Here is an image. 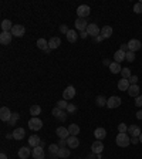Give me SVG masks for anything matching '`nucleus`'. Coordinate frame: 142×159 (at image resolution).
Here are the masks:
<instances>
[{
	"mask_svg": "<svg viewBox=\"0 0 142 159\" xmlns=\"http://www.w3.org/2000/svg\"><path fill=\"white\" fill-rule=\"evenodd\" d=\"M115 142H117V145L121 146V148H127V146L131 144V138H129L128 134H118Z\"/></svg>",
	"mask_w": 142,
	"mask_h": 159,
	"instance_id": "f257e3e1",
	"label": "nucleus"
},
{
	"mask_svg": "<svg viewBox=\"0 0 142 159\" xmlns=\"http://www.w3.org/2000/svg\"><path fill=\"white\" fill-rule=\"evenodd\" d=\"M28 128L33 129V131H40L43 128V121L37 117H33L30 121H28Z\"/></svg>",
	"mask_w": 142,
	"mask_h": 159,
	"instance_id": "f03ea898",
	"label": "nucleus"
},
{
	"mask_svg": "<svg viewBox=\"0 0 142 159\" xmlns=\"http://www.w3.org/2000/svg\"><path fill=\"white\" fill-rule=\"evenodd\" d=\"M121 104H122V99L119 98V97H117V95H112V97H109V98L107 99V107H108L109 109L118 108Z\"/></svg>",
	"mask_w": 142,
	"mask_h": 159,
	"instance_id": "7ed1b4c3",
	"label": "nucleus"
},
{
	"mask_svg": "<svg viewBox=\"0 0 142 159\" xmlns=\"http://www.w3.org/2000/svg\"><path fill=\"white\" fill-rule=\"evenodd\" d=\"M90 11H91V9L88 5H81L77 7V16L80 19H85L87 16H90Z\"/></svg>",
	"mask_w": 142,
	"mask_h": 159,
	"instance_id": "20e7f679",
	"label": "nucleus"
},
{
	"mask_svg": "<svg viewBox=\"0 0 142 159\" xmlns=\"http://www.w3.org/2000/svg\"><path fill=\"white\" fill-rule=\"evenodd\" d=\"M51 114L54 115V118H57V119H58L60 122H63V121H66V119H67L66 111H64V109H60L58 107H54V108H53Z\"/></svg>",
	"mask_w": 142,
	"mask_h": 159,
	"instance_id": "39448f33",
	"label": "nucleus"
},
{
	"mask_svg": "<svg viewBox=\"0 0 142 159\" xmlns=\"http://www.w3.org/2000/svg\"><path fill=\"white\" fill-rule=\"evenodd\" d=\"M85 31H87V34H88V36H91V37H94V38L99 36V27L95 23L88 24V27H87V30H85Z\"/></svg>",
	"mask_w": 142,
	"mask_h": 159,
	"instance_id": "423d86ee",
	"label": "nucleus"
},
{
	"mask_svg": "<svg viewBox=\"0 0 142 159\" xmlns=\"http://www.w3.org/2000/svg\"><path fill=\"white\" fill-rule=\"evenodd\" d=\"M11 115H13V112L10 111L7 107H2V109H0V119L3 122H9L10 118H11Z\"/></svg>",
	"mask_w": 142,
	"mask_h": 159,
	"instance_id": "0eeeda50",
	"label": "nucleus"
},
{
	"mask_svg": "<svg viewBox=\"0 0 142 159\" xmlns=\"http://www.w3.org/2000/svg\"><path fill=\"white\" fill-rule=\"evenodd\" d=\"M10 33L13 34V36H16V37H23L24 33H26V28H24V26H21V24H14Z\"/></svg>",
	"mask_w": 142,
	"mask_h": 159,
	"instance_id": "6e6552de",
	"label": "nucleus"
},
{
	"mask_svg": "<svg viewBox=\"0 0 142 159\" xmlns=\"http://www.w3.org/2000/svg\"><path fill=\"white\" fill-rule=\"evenodd\" d=\"M76 88L73 87V85H68L66 89H64V92H63V97H64V99H73L74 97H76Z\"/></svg>",
	"mask_w": 142,
	"mask_h": 159,
	"instance_id": "1a4fd4ad",
	"label": "nucleus"
},
{
	"mask_svg": "<svg viewBox=\"0 0 142 159\" xmlns=\"http://www.w3.org/2000/svg\"><path fill=\"white\" fill-rule=\"evenodd\" d=\"M11 38H13V34L9 33V31H2L0 34V43L3 44V46H7L11 43Z\"/></svg>",
	"mask_w": 142,
	"mask_h": 159,
	"instance_id": "9d476101",
	"label": "nucleus"
},
{
	"mask_svg": "<svg viewBox=\"0 0 142 159\" xmlns=\"http://www.w3.org/2000/svg\"><path fill=\"white\" fill-rule=\"evenodd\" d=\"M142 47V44H141V41L139 40H137V38H132V40H129V43H128V50L129 51H138L139 48Z\"/></svg>",
	"mask_w": 142,
	"mask_h": 159,
	"instance_id": "9b49d317",
	"label": "nucleus"
},
{
	"mask_svg": "<svg viewBox=\"0 0 142 159\" xmlns=\"http://www.w3.org/2000/svg\"><path fill=\"white\" fill-rule=\"evenodd\" d=\"M91 151H92V154H102V151H104V144H102V141H95L94 144L91 145Z\"/></svg>",
	"mask_w": 142,
	"mask_h": 159,
	"instance_id": "f8f14e48",
	"label": "nucleus"
},
{
	"mask_svg": "<svg viewBox=\"0 0 142 159\" xmlns=\"http://www.w3.org/2000/svg\"><path fill=\"white\" fill-rule=\"evenodd\" d=\"M56 134H57V136H58L60 139H66V138L70 136V131H68V128H66V126H58Z\"/></svg>",
	"mask_w": 142,
	"mask_h": 159,
	"instance_id": "ddd939ff",
	"label": "nucleus"
},
{
	"mask_svg": "<svg viewBox=\"0 0 142 159\" xmlns=\"http://www.w3.org/2000/svg\"><path fill=\"white\" fill-rule=\"evenodd\" d=\"M76 28L77 30H78V31H85V30H87V27H88V23H87V20L85 19H80V17H78V19L76 20Z\"/></svg>",
	"mask_w": 142,
	"mask_h": 159,
	"instance_id": "4468645a",
	"label": "nucleus"
},
{
	"mask_svg": "<svg viewBox=\"0 0 142 159\" xmlns=\"http://www.w3.org/2000/svg\"><path fill=\"white\" fill-rule=\"evenodd\" d=\"M78 145H80V141H78V138L77 136H68L67 138V146L68 148H78Z\"/></svg>",
	"mask_w": 142,
	"mask_h": 159,
	"instance_id": "2eb2a0df",
	"label": "nucleus"
},
{
	"mask_svg": "<svg viewBox=\"0 0 142 159\" xmlns=\"http://www.w3.org/2000/svg\"><path fill=\"white\" fill-rule=\"evenodd\" d=\"M34 159H44V149H43V146H36L31 152Z\"/></svg>",
	"mask_w": 142,
	"mask_h": 159,
	"instance_id": "dca6fc26",
	"label": "nucleus"
},
{
	"mask_svg": "<svg viewBox=\"0 0 142 159\" xmlns=\"http://www.w3.org/2000/svg\"><path fill=\"white\" fill-rule=\"evenodd\" d=\"M142 132H141V128L138 125H131L128 126V135L129 136H139Z\"/></svg>",
	"mask_w": 142,
	"mask_h": 159,
	"instance_id": "f3484780",
	"label": "nucleus"
},
{
	"mask_svg": "<svg viewBox=\"0 0 142 159\" xmlns=\"http://www.w3.org/2000/svg\"><path fill=\"white\" fill-rule=\"evenodd\" d=\"M31 152L33 151H30V148H27V146H21L19 149V158L20 159H27L30 155H31Z\"/></svg>",
	"mask_w": 142,
	"mask_h": 159,
	"instance_id": "a211bd4d",
	"label": "nucleus"
},
{
	"mask_svg": "<svg viewBox=\"0 0 142 159\" xmlns=\"http://www.w3.org/2000/svg\"><path fill=\"white\" fill-rule=\"evenodd\" d=\"M61 44V38L60 37H51L50 38V41H48V47H50V50H56L58 48Z\"/></svg>",
	"mask_w": 142,
	"mask_h": 159,
	"instance_id": "6ab92c4d",
	"label": "nucleus"
},
{
	"mask_svg": "<svg viewBox=\"0 0 142 159\" xmlns=\"http://www.w3.org/2000/svg\"><path fill=\"white\" fill-rule=\"evenodd\" d=\"M37 47L40 50H44L46 53L50 51V47H48V41L46 38H38L37 40Z\"/></svg>",
	"mask_w": 142,
	"mask_h": 159,
	"instance_id": "aec40b11",
	"label": "nucleus"
},
{
	"mask_svg": "<svg viewBox=\"0 0 142 159\" xmlns=\"http://www.w3.org/2000/svg\"><path fill=\"white\" fill-rule=\"evenodd\" d=\"M125 56H127V53L122 51V50H118V51H115V54H114V61L121 64V63L125 60Z\"/></svg>",
	"mask_w": 142,
	"mask_h": 159,
	"instance_id": "412c9836",
	"label": "nucleus"
},
{
	"mask_svg": "<svg viewBox=\"0 0 142 159\" xmlns=\"http://www.w3.org/2000/svg\"><path fill=\"white\" fill-rule=\"evenodd\" d=\"M26 135V131H24V128H16L13 131V138L17 141H21Z\"/></svg>",
	"mask_w": 142,
	"mask_h": 159,
	"instance_id": "4be33fe9",
	"label": "nucleus"
},
{
	"mask_svg": "<svg viewBox=\"0 0 142 159\" xmlns=\"http://www.w3.org/2000/svg\"><path fill=\"white\" fill-rule=\"evenodd\" d=\"M129 87H131V84H129V81H128L127 78H121L118 81V89L119 91H128Z\"/></svg>",
	"mask_w": 142,
	"mask_h": 159,
	"instance_id": "5701e85b",
	"label": "nucleus"
},
{
	"mask_svg": "<svg viewBox=\"0 0 142 159\" xmlns=\"http://www.w3.org/2000/svg\"><path fill=\"white\" fill-rule=\"evenodd\" d=\"M94 136L97 138V141H102L107 136V131H105L104 128H97L94 131Z\"/></svg>",
	"mask_w": 142,
	"mask_h": 159,
	"instance_id": "b1692460",
	"label": "nucleus"
},
{
	"mask_svg": "<svg viewBox=\"0 0 142 159\" xmlns=\"http://www.w3.org/2000/svg\"><path fill=\"white\" fill-rule=\"evenodd\" d=\"M40 142H41V139H40V136L38 135H31L30 138H28V145L31 146V148L38 146L40 145Z\"/></svg>",
	"mask_w": 142,
	"mask_h": 159,
	"instance_id": "393cba45",
	"label": "nucleus"
},
{
	"mask_svg": "<svg viewBox=\"0 0 142 159\" xmlns=\"http://www.w3.org/2000/svg\"><path fill=\"white\" fill-rule=\"evenodd\" d=\"M101 36L104 38H109L112 36V27L111 26H104V27L101 28Z\"/></svg>",
	"mask_w": 142,
	"mask_h": 159,
	"instance_id": "a878e982",
	"label": "nucleus"
},
{
	"mask_svg": "<svg viewBox=\"0 0 142 159\" xmlns=\"http://www.w3.org/2000/svg\"><path fill=\"white\" fill-rule=\"evenodd\" d=\"M128 95H129V97H135V98H137L138 95H139V87H138L137 84L131 85V87L128 88Z\"/></svg>",
	"mask_w": 142,
	"mask_h": 159,
	"instance_id": "bb28decb",
	"label": "nucleus"
},
{
	"mask_svg": "<svg viewBox=\"0 0 142 159\" xmlns=\"http://www.w3.org/2000/svg\"><path fill=\"white\" fill-rule=\"evenodd\" d=\"M109 70H111V73L112 74H118V73H121L122 71V67H121V64H118V63H111L109 64Z\"/></svg>",
	"mask_w": 142,
	"mask_h": 159,
	"instance_id": "cd10ccee",
	"label": "nucleus"
},
{
	"mask_svg": "<svg viewBox=\"0 0 142 159\" xmlns=\"http://www.w3.org/2000/svg\"><path fill=\"white\" fill-rule=\"evenodd\" d=\"M0 26H2V30H3V31H9V33H10L14 24H11V21H10V20H3Z\"/></svg>",
	"mask_w": 142,
	"mask_h": 159,
	"instance_id": "c85d7f7f",
	"label": "nucleus"
},
{
	"mask_svg": "<svg viewBox=\"0 0 142 159\" xmlns=\"http://www.w3.org/2000/svg\"><path fill=\"white\" fill-rule=\"evenodd\" d=\"M58 151H60V146L57 145V144H51V145L48 146V152L51 155V158H56L57 154H58Z\"/></svg>",
	"mask_w": 142,
	"mask_h": 159,
	"instance_id": "c756f323",
	"label": "nucleus"
},
{
	"mask_svg": "<svg viewBox=\"0 0 142 159\" xmlns=\"http://www.w3.org/2000/svg\"><path fill=\"white\" fill-rule=\"evenodd\" d=\"M68 131H70L71 136H77L80 134V126L77 125V124H71V125L68 126Z\"/></svg>",
	"mask_w": 142,
	"mask_h": 159,
	"instance_id": "7c9ffc66",
	"label": "nucleus"
},
{
	"mask_svg": "<svg viewBox=\"0 0 142 159\" xmlns=\"http://www.w3.org/2000/svg\"><path fill=\"white\" fill-rule=\"evenodd\" d=\"M66 36H67V40H68L70 43L77 41V31H76V30H70Z\"/></svg>",
	"mask_w": 142,
	"mask_h": 159,
	"instance_id": "2f4dec72",
	"label": "nucleus"
},
{
	"mask_svg": "<svg viewBox=\"0 0 142 159\" xmlns=\"http://www.w3.org/2000/svg\"><path fill=\"white\" fill-rule=\"evenodd\" d=\"M57 156H58V158H68V156H70V149H68V148H60Z\"/></svg>",
	"mask_w": 142,
	"mask_h": 159,
	"instance_id": "473e14b6",
	"label": "nucleus"
},
{
	"mask_svg": "<svg viewBox=\"0 0 142 159\" xmlns=\"http://www.w3.org/2000/svg\"><path fill=\"white\" fill-rule=\"evenodd\" d=\"M40 112H41V107H40V105H33V107L30 108V114H31L33 117L40 115Z\"/></svg>",
	"mask_w": 142,
	"mask_h": 159,
	"instance_id": "72a5a7b5",
	"label": "nucleus"
},
{
	"mask_svg": "<svg viewBox=\"0 0 142 159\" xmlns=\"http://www.w3.org/2000/svg\"><path fill=\"white\" fill-rule=\"evenodd\" d=\"M95 102H97V105H98V107H104V105H107V99H105L102 95H99V97H97Z\"/></svg>",
	"mask_w": 142,
	"mask_h": 159,
	"instance_id": "f704fd0d",
	"label": "nucleus"
},
{
	"mask_svg": "<svg viewBox=\"0 0 142 159\" xmlns=\"http://www.w3.org/2000/svg\"><path fill=\"white\" fill-rule=\"evenodd\" d=\"M125 60L129 61V63H134V60H135V53H134V51H129V50H128V51H127V56H125Z\"/></svg>",
	"mask_w": 142,
	"mask_h": 159,
	"instance_id": "c9c22d12",
	"label": "nucleus"
},
{
	"mask_svg": "<svg viewBox=\"0 0 142 159\" xmlns=\"http://www.w3.org/2000/svg\"><path fill=\"white\" fill-rule=\"evenodd\" d=\"M67 105H68V104L66 102V99H60V101H57V105H56V107H58L60 109H64V111H66V109H67Z\"/></svg>",
	"mask_w": 142,
	"mask_h": 159,
	"instance_id": "e433bc0d",
	"label": "nucleus"
},
{
	"mask_svg": "<svg viewBox=\"0 0 142 159\" xmlns=\"http://www.w3.org/2000/svg\"><path fill=\"white\" fill-rule=\"evenodd\" d=\"M19 117L20 115L17 112H13V115H11V118H10V121H9V125H16V122H17Z\"/></svg>",
	"mask_w": 142,
	"mask_h": 159,
	"instance_id": "4c0bfd02",
	"label": "nucleus"
},
{
	"mask_svg": "<svg viewBox=\"0 0 142 159\" xmlns=\"http://www.w3.org/2000/svg\"><path fill=\"white\" fill-rule=\"evenodd\" d=\"M118 131H119V134H127L128 132V126L124 124V122H121L118 125Z\"/></svg>",
	"mask_w": 142,
	"mask_h": 159,
	"instance_id": "58836bf2",
	"label": "nucleus"
},
{
	"mask_svg": "<svg viewBox=\"0 0 142 159\" xmlns=\"http://www.w3.org/2000/svg\"><path fill=\"white\" fill-rule=\"evenodd\" d=\"M121 74H122V78L129 80V77H131V70H129V68H122Z\"/></svg>",
	"mask_w": 142,
	"mask_h": 159,
	"instance_id": "ea45409f",
	"label": "nucleus"
},
{
	"mask_svg": "<svg viewBox=\"0 0 142 159\" xmlns=\"http://www.w3.org/2000/svg\"><path fill=\"white\" fill-rule=\"evenodd\" d=\"M134 11H135L137 14H141L142 13V3H141V2L134 5Z\"/></svg>",
	"mask_w": 142,
	"mask_h": 159,
	"instance_id": "a19ab883",
	"label": "nucleus"
},
{
	"mask_svg": "<svg viewBox=\"0 0 142 159\" xmlns=\"http://www.w3.org/2000/svg\"><path fill=\"white\" fill-rule=\"evenodd\" d=\"M66 111H67L68 114H73V112H76V111H77V107L74 105V104H68V105H67V109H66Z\"/></svg>",
	"mask_w": 142,
	"mask_h": 159,
	"instance_id": "79ce46f5",
	"label": "nucleus"
},
{
	"mask_svg": "<svg viewBox=\"0 0 142 159\" xmlns=\"http://www.w3.org/2000/svg\"><path fill=\"white\" fill-rule=\"evenodd\" d=\"M128 81H129V84H131V85L137 84V83H138V75H131V77H129V80H128Z\"/></svg>",
	"mask_w": 142,
	"mask_h": 159,
	"instance_id": "37998d69",
	"label": "nucleus"
},
{
	"mask_svg": "<svg viewBox=\"0 0 142 159\" xmlns=\"http://www.w3.org/2000/svg\"><path fill=\"white\" fill-rule=\"evenodd\" d=\"M135 105L137 107H142V95H138L135 98Z\"/></svg>",
	"mask_w": 142,
	"mask_h": 159,
	"instance_id": "c03bdc74",
	"label": "nucleus"
},
{
	"mask_svg": "<svg viewBox=\"0 0 142 159\" xmlns=\"http://www.w3.org/2000/svg\"><path fill=\"white\" fill-rule=\"evenodd\" d=\"M60 31H61V33H64V34H67L68 31H70V28L67 27V26H64V24H63V26H60Z\"/></svg>",
	"mask_w": 142,
	"mask_h": 159,
	"instance_id": "a18cd8bd",
	"label": "nucleus"
},
{
	"mask_svg": "<svg viewBox=\"0 0 142 159\" xmlns=\"http://www.w3.org/2000/svg\"><path fill=\"white\" fill-rule=\"evenodd\" d=\"M138 142H139V138H138V136H131V144L135 145V144H138Z\"/></svg>",
	"mask_w": 142,
	"mask_h": 159,
	"instance_id": "49530a36",
	"label": "nucleus"
},
{
	"mask_svg": "<svg viewBox=\"0 0 142 159\" xmlns=\"http://www.w3.org/2000/svg\"><path fill=\"white\" fill-rule=\"evenodd\" d=\"M119 50H122V51L127 53L128 51V44H121V47H119Z\"/></svg>",
	"mask_w": 142,
	"mask_h": 159,
	"instance_id": "de8ad7c7",
	"label": "nucleus"
},
{
	"mask_svg": "<svg viewBox=\"0 0 142 159\" xmlns=\"http://www.w3.org/2000/svg\"><path fill=\"white\" fill-rule=\"evenodd\" d=\"M66 142H67L66 139H61L60 141V144H58V146H60V148H66Z\"/></svg>",
	"mask_w": 142,
	"mask_h": 159,
	"instance_id": "09e8293b",
	"label": "nucleus"
},
{
	"mask_svg": "<svg viewBox=\"0 0 142 159\" xmlns=\"http://www.w3.org/2000/svg\"><path fill=\"white\" fill-rule=\"evenodd\" d=\"M94 40H95V41H97V43H101V41H102V40H105V38L102 37V36H98V37H95Z\"/></svg>",
	"mask_w": 142,
	"mask_h": 159,
	"instance_id": "8fccbe9b",
	"label": "nucleus"
},
{
	"mask_svg": "<svg viewBox=\"0 0 142 159\" xmlns=\"http://www.w3.org/2000/svg\"><path fill=\"white\" fill-rule=\"evenodd\" d=\"M87 36H88V34H87V31H81V33H80V37L81 38H85Z\"/></svg>",
	"mask_w": 142,
	"mask_h": 159,
	"instance_id": "3c124183",
	"label": "nucleus"
},
{
	"mask_svg": "<svg viewBox=\"0 0 142 159\" xmlns=\"http://www.w3.org/2000/svg\"><path fill=\"white\" fill-rule=\"evenodd\" d=\"M137 118L138 119H142V111H138L137 112Z\"/></svg>",
	"mask_w": 142,
	"mask_h": 159,
	"instance_id": "603ef678",
	"label": "nucleus"
},
{
	"mask_svg": "<svg viewBox=\"0 0 142 159\" xmlns=\"http://www.w3.org/2000/svg\"><path fill=\"white\" fill-rule=\"evenodd\" d=\"M6 138H7V139H14V138H13V134H7V135H6Z\"/></svg>",
	"mask_w": 142,
	"mask_h": 159,
	"instance_id": "864d4df0",
	"label": "nucleus"
},
{
	"mask_svg": "<svg viewBox=\"0 0 142 159\" xmlns=\"http://www.w3.org/2000/svg\"><path fill=\"white\" fill-rule=\"evenodd\" d=\"M0 159H7V156H6V154H2V155H0Z\"/></svg>",
	"mask_w": 142,
	"mask_h": 159,
	"instance_id": "5fc2aeb1",
	"label": "nucleus"
},
{
	"mask_svg": "<svg viewBox=\"0 0 142 159\" xmlns=\"http://www.w3.org/2000/svg\"><path fill=\"white\" fill-rule=\"evenodd\" d=\"M138 138H139V142H142V134H141L139 136H138Z\"/></svg>",
	"mask_w": 142,
	"mask_h": 159,
	"instance_id": "6e6d98bb",
	"label": "nucleus"
},
{
	"mask_svg": "<svg viewBox=\"0 0 142 159\" xmlns=\"http://www.w3.org/2000/svg\"><path fill=\"white\" fill-rule=\"evenodd\" d=\"M87 159H91V158H87Z\"/></svg>",
	"mask_w": 142,
	"mask_h": 159,
	"instance_id": "4d7b16f0",
	"label": "nucleus"
}]
</instances>
